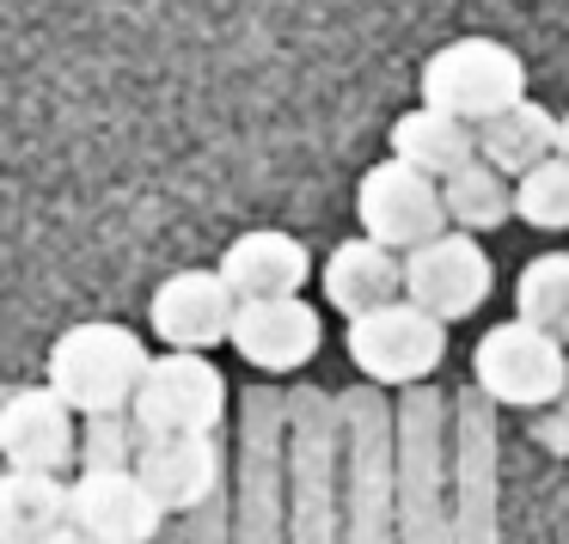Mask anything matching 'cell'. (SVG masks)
Returning a JSON list of instances; mask_svg holds the SVG:
<instances>
[{
	"mask_svg": "<svg viewBox=\"0 0 569 544\" xmlns=\"http://www.w3.org/2000/svg\"><path fill=\"white\" fill-rule=\"evenodd\" d=\"M153 355L148 336L129 324L92 319V324H68L50 343V385L80 410V416H104V410H136V392L148 380Z\"/></svg>",
	"mask_w": 569,
	"mask_h": 544,
	"instance_id": "6da1fadb",
	"label": "cell"
},
{
	"mask_svg": "<svg viewBox=\"0 0 569 544\" xmlns=\"http://www.w3.org/2000/svg\"><path fill=\"white\" fill-rule=\"evenodd\" d=\"M471 380L490 404L508 410H545L563 397L569 385V355H563V336L539 331L527 319H502L478 336L471 349Z\"/></svg>",
	"mask_w": 569,
	"mask_h": 544,
	"instance_id": "7a4b0ae2",
	"label": "cell"
},
{
	"mask_svg": "<svg viewBox=\"0 0 569 544\" xmlns=\"http://www.w3.org/2000/svg\"><path fill=\"white\" fill-rule=\"evenodd\" d=\"M343 343L368 385H422L447 361V319H435L429 306L398 294L386 306L349 319Z\"/></svg>",
	"mask_w": 569,
	"mask_h": 544,
	"instance_id": "3957f363",
	"label": "cell"
},
{
	"mask_svg": "<svg viewBox=\"0 0 569 544\" xmlns=\"http://www.w3.org/2000/svg\"><path fill=\"white\" fill-rule=\"evenodd\" d=\"M520 99H527V62L496 38L441 43L422 62V104H441L466 123H490Z\"/></svg>",
	"mask_w": 569,
	"mask_h": 544,
	"instance_id": "277c9868",
	"label": "cell"
},
{
	"mask_svg": "<svg viewBox=\"0 0 569 544\" xmlns=\"http://www.w3.org/2000/svg\"><path fill=\"white\" fill-rule=\"evenodd\" d=\"M356 221H361V233L380 239V245L417 251V245H429V239H441L447 226H453V214H447L441 178H429V172H417L410 160L386 153L380 165H368V172H361Z\"/></svg>",
	"mask_w": 569,
	"mask_h": 544,
	"instance_id": "5b68a950",
	"label": "cell"
},
{
	"mask_svg": "<svg viewBox=\"0 0 569 544\" xmlns=\"http://www.w3.org/2000/svg\"><path fill=\"white\" fill-rule=\"evenodd\" d=\"M227 416V380L202 349H166L153 355L136 392V422L148 434H214Z\"/></svg>",
	"mask_w": 569,
	"mask_h": 544,
	"instance_id": "8992f818",
	"label": "cell"
},
{
	"mask_svg": "<svg viewBox=\"0 0 569 544\" xmlns=\"http://www.w3.org/2000/svg\"><path fill=\"white\" fill-rule=\"evenodd\" d=\"M490 288H496V263L483 251V239L466 233V226H447L441 239L405 251V294L447 324L471 319L490 300Z\"/></svg>",
	"mask_w": 569,
	"mask_h": 544,
	"instance_id": "52a82bcc",
	"label": "cell"
},
{
	"mask_svg": "<svg viewBox=\"0 0 569 544\" xmlns=\"http://www.w3.org/2000/svg\"><path fill=\"white\" fill-rule=\"evenodd\" d=\"M233 319H239V294L221 275V263L166 275L148 300V331L166 349H202L209 355L214 343H233Z\"/></svg>",
	"mask_w": 569,
	"mask_h": 544,
	"instance_id": "ba28073f",
	"label": "cell"
},
{
	"mask_svg": "<svg viewBox=\"0 0 569 544\" xmlns=\"http://www.w3.org/2000/svg\"><path fill=\"white\" fill-rule=\"evenodd\" d=\"M0 459L13 471H68L80 465V410L43 385H19L0 404Z\"/></svg>",
	"mask_w": 569,
	"mask_h": 544,
	"instance_id": "9c48e42d",
	"label": "cell"
},
{
	"mask_svg": "<svg viewBox=\"0 0 569 544\" xmlns=\"http://www.w3.org/2000/svg\"><path fill=\"white\" fill-rule=\"evenodd\" d=\"M325 343L319 306H307L300 294H270V300H239L233 319V349L246 367L258 373H300Z\"/></svg>",
	"mask_w": 569,
	"mask_h": 544,
	"instance_id": "30bf717a",
	"label": "cell"
},
{
	"mask_svg": "<svg viewBox=\"0 0 569 544\" xmlns=\"http://www.w3.org/2000/svg\"><path fill=\"white\" fill-rule=\"evenodd\" d=\"M74 526L99 544H153L166 532V502L148 490L136 465L80 471L74 477Z\"/></svg>",
	"mask_w": 569,
	"mask_h": 544,
	"instance_id": "8fae6325",
	"label": "cell"
},
{
	"mask_svg": "<svg viewBox=\"0 0 569 544\" xmlns=\"http://www.w3.org/2000/svg\"><path fill=\"white\" fill-rule=\"evenodd\" d=\"M136 471L166 502V514H197L221 490V441L214 434H141Z\"/></svg>",
	"mask_w": 569,
	"mask_h": 544,
	"instance_id": "7c38bea8",
	"label": "cell"
},
{
	"mask_svg": "<svg viewBox=\"0 0 569 544\" xmlns=\"http://www.w3.org/2000/svg\"><path fill=\"white\" fill-rule=\"evenodd\" d=\"M325 300H331L343 319H361V312L386 306V300L405 294V251L380 245V239H343V245L325 258Z\"/></svg>",
	"mask_w": 569,
	"mask_h": 544,
	"instance_id": "4fadbf2b",
	"label": "cell"
},
{
	"mask_svg": "<svg viewBox=\"0 0 569 544\" xmlns=\"http://www.w3.org/2000/svg\"><path fill=\"white\" fill-rule=\"evenodd\" d=\"M221 275L233 282L239 300H270V294H300L312 275V258L295 233H276V226H258V233H239L233 245L221 251Z\"/></svg>",
	"mask_w": 569,
	"mask_h": 544,
	"instance_id": "5bb4252c",
	"label": "cell"
},
{
	"mask_svg": "<svg viewBox=\"0 0 569 544\" xmlns=\"http://www.w3.org/2000/svg\"><path fill=\"white\" fill-rule=\"evenodd\" d=\"M74 520V483L62 471H13L0 477V544H43Z\"/></svg>",
	"mask_w": 569,
	"mask_h": 544,
	"instance_id": "9a60e30c",
	"label": "cell"
},
{
	"mask_svg": "<svg viewBox=\"0 0 569 544\" xmlns=\"http://www.w3.org/2000/svg\"><path fill=\"white\" fill-rule=\"evenodd\" d=\"M392 153L429 178H453L459 165H471L483 153V141H478V123L441 111V104H417L392 123Z\"/></svg>",
	"mask_w": 569,
	"mask_h": 544,
	"instance_id": "2e32d148",
	"label": "cell"
},
{
	"mask_svg": "<svg viewBox=\"0 0 569 544\" xmlns=\"http://www.w3.org/2000/svg\"><path fill=\"white\" fill-rule=\"evenodd\" d=\"M478 141H483V160H490L496 172L527 178L532 165H545L557 153V141H563V117H551L545 104L520 99V104H508L502 117L478 123Z\"/></svg>",
	"mask_w": 569,
	"mask_h": 544,
	"instance_id": "e0dca14e",
	"label": "cell"
},
{
	"mask_svg": "<svg viewBox=\"0 0 569 544\" xmlns=\"http://www.w3.org/2000/svg\"><path fill=\"white\" fill-rule=\"evenodd\" d=\"M441 190H447L453 226H466V233H496L502 221H515V178L496 172L483 153L471 165H459L453 178H441Z\"/></svg>",
	"mask_w": 569,
	"mask_h": 544,
	"instance_id": "ac0fdd59",
	"label": "cell"
},
{
	"mask_svg": "<svg viewBox=\"0 0 569 544\" xmlns=\"http://www.w3.org/2000/svg\"><path fill=\"white\" fill-rule=\"evenodd\" d=\"M515 319L569 343V251H539L515 282Z\"/></svg>",
	"mask_w": 569,
	"mask_h": 544,
	"instance_id": "d6986e66",
	"label": "cell"
},
{
	"mask_svg": "<svg viewBox=\"0 0 569 544\" xmlns=\"http://www.w3.org/2000/svg\"><path fill=\"white\" fill-rule=\"evenodd\" d=\"M515 221H527L532 233H569V153H551L515 178Z\"/></svg>",
	"mask_w": 569,
	"mask_h": 544,
	"instance_id": "ffe728a7",
	"label": "cell"
},
{
	"mask_svg": "<svg viewBox=\"0 0 569 544\" xmlns=\"http://www.w3.org/2000/svg\"><path fill=\"white\" fill-rule=\"evenodd\" d=\"M141 422L136 410H104V416H80V471H123L141 459Z\"/></svg>",
	"mask_w": 569,
	"mask_h": 544,
	"instance_id": "44dd1931",
	"label": "cell"
},
{
	"mask_svg": "<svg viewBox=\"0 0 569 544\" xmlns=\"http://www.w3.org/2000/svg\"><path fill=\"white\" fill-rule=\"evenodd\" d=\"M43 544H99V538H92V532H80L74 520H68V526H56V532H50V538H43Z\"/></svg>",
	"mask_w": 569,
	"mask_h": 544,
	"instance_id": "7402d4cb",
	"label": "cell"
},
{
	"mask_svg": "<svg viewBox=\"0 0 569 544\" xmlns=\"http://www.w3.org/2000/svg\"><path fill=\"white\" fill-rule=\"evenodd\" d=\"M557 153H569V111H563V141H557Z\"/></svg>",
	"mask_w": 569,
	"mask_h": 544,
	"instance_id": "603a6c76",
	"label": "cell"
}]
</instances>
